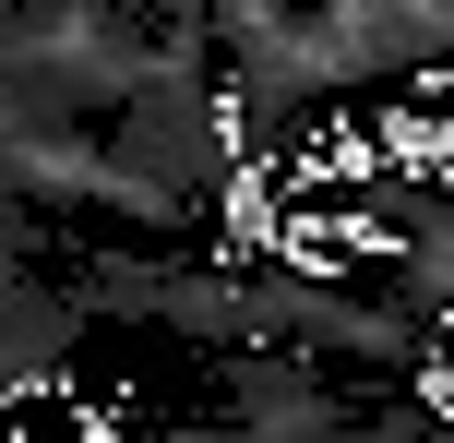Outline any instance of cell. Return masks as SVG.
<instances>
[{"label": "cell", "mask_w": 454, "mask_h": 443, "mask_svg": "<svg viewBox=\"0 0 454 443\" xmlns=\"http://www.w3.org/2000/svg\"><path fill=\"white\" fill-rule=\"evenodd\" d=\"M168 72L144 0H12L0 12V120H108Z\"/></svg>", "instance_id": "1"}, {"label": "cell", "mask_w": 454, "mask_h": 443, "mask_svg": "<svg viewBox=\"0 0 454 443\" xmlns=\"http://www.w3.org/2000/svg\"><path fill=\"white\" fill-rule=\"evenodd\" d=\"M251 312H263V348L359 360V372H407V360H431V336H419L395 300H359V288L311 276V264H251Z\"/></svg>", "instance_id": "2"}, {"label": "cell", "mask_w": 454, "mask_h": 443, "mask_svg": "<svg viewBox=\"0 0 454 443\" xmlns=\"http://www.w3.org/2000/svg\"><path fill=\"white\" fill-rule=\"evenodd\" d=\"M215 396H227V431H239V443H323L347 420V396L323 384L311 348H227L215 360Z\"/></svg>", "instance_id": "3"}, {"label": "cell", "mask_w": 454, "mask_h": 443, "mask_svg": "<svg viewBox=\"0 0 454 443\" xmlns=\"http://www.w3.org/2000/svg\"><path fill=\"white\" fill-rule=\"evenodd\" d=\"M383 300L407 312L419 336L454 324V192H419V204L383 216Z\"/></svg>", "instance_id": "4"}, {"label": "cell", "mask_w": 454, "mask_h": 443, "mask_svg": "<svg viewBox=\"0 0 454 443\" xmlns=\"http://www.w3.org/2000/svg\"><path fill=\"white\" fill-rule=\"evenodd\" d=\"M84 324H96V312L72 300V288L24 276L12 312H0V396H48V384L72 372V348H84Z\"/></svg>", "instance_id": "5"}, {"label": "cell", "mask_w": 454, "mask_h": 443, "mask_svg": "<svg viewBox=\"0 0 454 443\" xmlns=\"http://www.w3.org/2000/svg\"><path fill=\"white\" fill-rule=\"evenodd\" d=\"M156 324L180 336V348H204V360L263 348V312H251V276H239V264H180L168 300H156Z\"/></svg>", "instance_id": "6"}, {"label": "cell", "mask_w": 454, "mask_h": 443, "mask_svg": "<svg viewBox=\"0 0 454 443\" xmlns=\"http://www.w3.org/2000/svg\"><path fill=\"white\" fill-rule=\"evenodd\" d=\"M168 276H180L168 252H96L84 276H72V300H84V312H120V324H156Z\"/></svg>", "instance_id": "7"}, {"label": "cell", "mask_w": 454, "mask_h": 443, "mask_svg": "<svg viewBox=\"0 0 454 443\" xmlns=\"http://www.w3.org/2000/svg\"><path fill=\"white\" fill-rule=\"evenodd\" d=\"M144 443H239L227 420H180V431H144Z\"/></svg>", "instance_id": "8"}, {"label": "cell", "mask_w": 454, "mask_h": 443, "mask_svg": "<svg viewBox=\"0 0 454 443\" xmlns=\"http://www.w3.org/2000/svg\"><path fill=\"white\" fill-rule=\"evenodd\" d=\"M0 216H12V120H0Z\"/></svg>", "instance_id": "9"}]
</instances>
